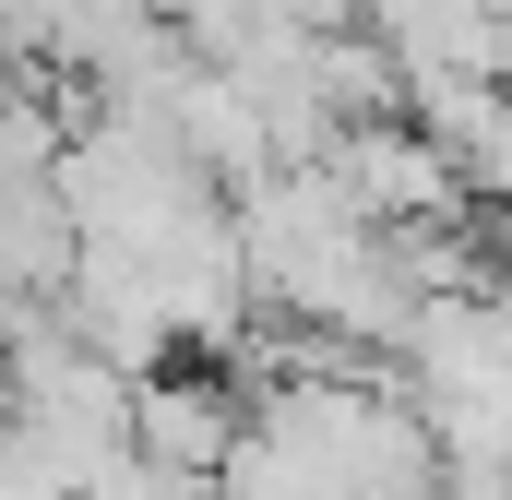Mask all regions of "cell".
<instances>
[{"instance_id":"cell-1","label":"cell","mask_w":512,"mask_h":500,"mask_svg":"<svg viewBox=\"0 0 512 500\" xmlns=\"http://www.w3.org/2000/svg\"><path fill=\"white\" fill-rule=\"evenodd\" d=\"M0 453H12V393H0Z\"/></svg>"}]
</instances>
